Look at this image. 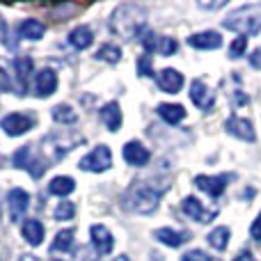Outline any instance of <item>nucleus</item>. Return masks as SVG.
Masks as SVG:
<instances>
[{
  "label": "nucleus",
  "mask_w": 261,
  "mask_h": 261,
  "mask_svg": "<svg viewBox=\"0 0 261 261\" xmlns=\"http://www.w3.org/2000/svg\"><path fill=\"white\" fill-rule=\"evenodd\" d=\"M165 188H158L156 181H135L124 193V206L135 213H153L158 208V199L163 197Z\"/></svg>",
  "instance_id": "nucleus-1"
},
{
  "label": "nucleus",
  "mask_w": 261,
  "mask_h": 261,
  "mask_svg": "<svg viewBox=\"0 0 261 261\" xmlns=\"http://www.w3.org/2000/svg\"><path fill=\"white\" fill-rule=\"evenodd\" d=\"M225 28L239 32L241 37L257 35L261 30V14H252L250 9H239V12L231 14L229 18H225Z\"/></svg>",
  "instance_id": "nucleus-2"
},
{
  "label": "nucleus",
  "mask_w": 261,
  "mask_h": 261,
  "mask_svg": "<svg viewBox=\"0 0 261 261\" xmlns=\"http://www.w3.org/2000/svg\"><path fill=\"white\" fill-rule=\"evenodd\" d=\"M142 16H144V9H138L133 16H126V5H122L113 16V30L124 37L133 35V32L138 35L142 30Z\"/></svg>",
  "instance_id": "nucleus-3"
},
{
  "label": "nucleus",
  "mask_w": 261,
  "mask_h": 261,
  "mask_svg": "<svg viewBox=\"0 0 261 261\" xmlns=\"http://www.w3.org/2000/svg\"><path fill=\"white\" fill-rule=\"evenodd\" d=\"M35 124H37V119H35V115H30V113H9L0 119V128L7 135H12V138L25 135Z\"/></svg>",
  "instance_id": "nucleus-4"
},
{
  "label": "nucleus",
  "mask_w": 261,
  "mask_h": 261,
  "mask_svg": "<svg viewBox=\"0 0 261 261\" xmlns=\"http://www.w3.org/2000/svg\"><path fill=\"white\" fill-rule=\"evenodd\" d=\"M110 165H113V153H110V147H106V144L94 147V151H90L81 161L83 172H106Z\"/></svg>",
  "instance_id": "nucleus-5"
},
{
  "label": "nucleus",
  "mask_w": 261,
  "mask_h": 261,
  "mask_svg": "<svg viewBox=\"0 0 261 261\" xmlns=\"http://www.w3.org/2000/svg\"><path fill=\"white\" fill-rule=\"evenodd\" d=\"M7 206H9V218H12V222L23 220L28 206H30V195L23 188H12L7 195Z\"/></svg>",
  "instance_id": "nucleus-6"
},
{
  "label": "nucleus",
  "mask_w": 261,
  "mask_h": 261,
  "mask_svg": "<svg viewBox=\"0 0 261 261\" xmlns=\"http://www.w3.org/2000/svg\"><path fill=\"white\" fill-rule=\"evenodd\" d=\"M227 181H231V174H220V176H206V174H199L195 176V186L199 190H204L206 195H211L213 199H218L227 188Z\"/></svg>",
  "instance_id": "nucleus-7"
},
{
  "label": "nucleus",
  "mask_w": 261,
  "mask_h": 261,
  "mask_svg": "<svg viewBox=\"0 0 261 261\" xmlns=\"http://www.w3.org/2000/svg\"><path fill=\"white\" fill-rule=\"evenodd\" d=\"M90 236H92V243H94L96 254H110V252H113L115 239H113V234H110L108 227H103V225H92Z\"/></svg>",
  "instance_id": "nucleus-8"
},
{
  "label": "nucleus",
  "mask_w": 261,
  "mask_h": 261,
  "mask_svg": "<svg viewBox=\"0 0 261 261\" xmlns=\"http://www.w3.org/2000/svg\"><path fill=\"white\" fill-rule=\"evenodd\" d=\"M188 46L199 50H213V48H220L222 46V35L216 30H204L197 32V35H190L188 37Z\"/></svg>",
  "instance_id": "nucleus-9"
},
{
  "label": "nucleus",
  "mask_w": 261,
  "mask_h": 261,
  "mask_svg": "<svg viewBox=\"0 0 261 261\" xmlns=\"http://www.w3.org/2000/svg\"><path fill=\"white\" fill-rule=\"evenodd\" d=\"M149 158H151V153H149V149L144 147V144L135 142V140H130V142L124 144V161H126L128 165L144 167L149 163Z\"/></svg>",
  "instance_id": "nucleus-10"
},
{
  "label": "nucleus",
  "mask_w": 261,
  "mask_h": 261,
  "mask_svg": "<svg viewBox=\"0 0 261 261\" xmlns=\"http://www.w3.org/2000/svg\"><path fill=\"white\" fill-rule=\"evenodd\" d=\"M190 101H193L199 110H208L216 103V96H213V92L208 90L204 81H195L193 85H190Z\"/></svg>",
  "instance_id": "nucleus-11"
},
{
  "label": "nucleus",
  "mask_w": 261,
  "mask_h": 261,
  "mask_svg": "<svg viewBox=\"0 0 261 261\" xmlns=\"http://www.w3.org/2000/svg\"><path fill=\"white\" fill-rule=\"evenodd\" d=\"M156 81H158V87L165 94H176L184 87V73L176 71V69H163L156 76Z\"/></svg>",
  "instance_id": "nucleus-12"
},
{
  "label": "nucleus",
  "mask_w": 261,
  "mask_h": 261,
  "mask_svg": "<svg viewBox=\"0 0 261 261\" xmlns=\"http://www.w3.org/2000/svg\"><path fill=\"white\" fill-rule=\"evenodd\" d=\"M227 133H231L234 138H241L245 140V142H254V126L250 119H243V117H229L227 119Z\"/></svg>",
  "instance_id": "nucleus-13"
},
{
  "label": "nucleus",
  "mask_w": 261,
  "mask_h": 261,
  "mask_svg": "<svg viewBox=\"0 0 261 261\" xmlns=\"http://www.w3.org/2000/svg\"><path fill=\"white\" fill-rule=\"evenodd\" d=\"M35 87H37V96H39V99H46V96L55 94V90H58V73H55L53 69H41V71L37 73Z\"/></svg>",
  "instance_id": "nucleus-14"
},
{
  "label": "nucleus",
  "mask_w": 261,
  "mask_h": 261,
  "mask_svg": "<svg viewBox=\"0 0 261 261\" xmlns=\"http://www.w3.org/2000/svg\"><path fill=\"white\" fill-rule=\"evenodd\" d=\"M181 208H184L186 216L197 222H211L213 218H216V211H206L197 197H186L184 202H181Z\"/></svg>",
  "instance_id": "nucleus-15"
},
{
  "label": "nucleus",
  "mask_w": 261,
  "mask_h": 261,
  "mask_svg": "<svg viewBox=\"0 0 261 261\" xmlns=\"http://www.w3.org/2000/svg\"><path fill=\"white\" fill-rule=\"evenodd\" d=\"M153 236H156L161 243H165L167 248H181L184 243H188V241H190L188 231H176V229H170V227L156 229V231H153Z\"/></svg>",
  "instance_id": "nucleus-16"
},
{
  "label": "nucleus",
  "mask_w": 261,
  "mask_h": 261,
  "mask_svg": "<svg viewBox=\"0 0 261 261\" xmlns=\"http://www.w3.org/2000/svg\"><path fill=\"white\" fill-rule=\"evenodd\" d=\"M92 41H94V32H92L90 25H78V28H73V30L69 32V44H71L76 50L90 48Z\"/></svg>",
  "instance_id": "nucleus-17"
},
{
  "label": "nucleus",
  "mask_w": 261,
  "mask_h": 261,
  "mask_svg": "<svg viewBox=\"0 0 261 261\" xmlns=\"http://www.w3.org/2000/svg\"><path fill=\"white\" fill-rule=\"evenodd\" d=\"M21 234L32 248H37V245H41V241H44V225H41L39 220H35V218H28L21 227Z\"/></svg>",
  "instance_id": "nucleus-18"
},
{
  "label": "nucleus",
  "mask_w": 261,
  "mask_h": 261,
  "mask_svg": "<svg viewBox=\"0 0 261 261\" xmlns=\"http://www.w3.org/2000/svg\"><path fill=\"white\" fill-rule=\"evenodd\" d=\"M101 119H103L108 130H113V133L119 130V126H122V110H119V103L110 101L108 106H103V108H101Z\"/></svg>",
  "instance_id": "nucleus-19"
},
{
  "label": "nucleus",
  "mask_w": 261,
  "mask_h": 261,
  "mask_svg": "<svg viewBox=\"0 0 261 261\" xmlns=\"http://www.w3.org/2000/svg\"><path fill=\"white\" fill-rule=\"evenodd\" d=\"M44 32H46V25L41 21H37V18H25V21L18 25V37H21V39L37 41L44 37Z\"/></svg>",
  "instance_id": "nucleus-20"
},
{
  "label": "nucleus",
  "mask_w": 261,
  "mask_h": 261,
  "mask_svg": "<svg viewBox=\"0 0 261 261\" xmlns=\"http://www.w3.org/2000/svg\"><path fill=\"white\" fill-rule=\"evenodd\" d=\"M14 69H16V78H18V94H25L28 78H30L35 64H32L30 58H16V60H14Z\"/></svg>",
  "instance_id": "nucleus-21"
},
{
  "label": "nucleus",
  "mask_w": 261,
  "mask_h": 261,
  "mask_svg": "<svg viewBox=\"0 0 261 261\" xmlns=\"http://www.w3.org/2000/svg\"><path fill=\"white\" fill-rule=\"evenodd\" d=\"M158 115H161L167 124L176 126L179 122H184L186 119V108L184 106H179V103H161L158 106Z\"/></svg>",
  "instance_id": "nucleus-22"
},
{
  "label": "nucleus",
  "mask_w": 261,
  "mask_h": 261,
  "mask_svg": "<svg viewBox=\"0 0 261 261\" xmlns=\"http://www.w3.org/2000/svg\"><path fill=\"white\" fill-rule=\"evenodd\" d=\"M73 188H76V181H73L71 176H55V179H50V184H48V193L58 195V197L71 195Z\"/></svg>",
  "instance_id": "nucleus-23"
},
{
  "label": "nucleus",
  "mask_w": 261,
  "mask_h": 261,
  "mask_svg": "<svg viewBox=\"0 0 261 261\" xmlns=\"http://www.w3.org/2000/svg\"><path fill=\"white\" fill-rule=\"evenodd\" d=\"M229 227H216V229L208 234V245H211L213 250H218V252H222V250H227V245H229Z\"/></svg>",
  "instance_id": "nucleus-24"
},
{
  "label": "nucleus",
  "mask_w": 261,
  "mask_h": 261,
  "mask_svg": "<svg viewBox=\"0 0 261 261\" xmlns=\"http://www.w3.org/2000/svg\"><path fill=\"white\" fill-rule=\"evenodd\" d=\"M73 236H76V231H73V229H62V231H58V236H55V241H53V245H50V250H53V252H67V250L73 245Z\"/></svg>",
  "instance_id": "nucleus-25"
},
{
  "label": "nucleus",
  "mask_w": 261,
  "mask_h": 261,
  "mask_svg": "<svg viewBox=\"0 0 261 261\" xmlns=\"http://www.w3.org/2000/svg\"><path fill=\"white\" fill-rule=\"evenodd\" d=\"M50 115H53V119L58 124H76V113H73V108L71 106H67V103H60V106H55L53 110H50Z\"/></svg>",
  "instance_id": "nucleus-26"
},
{
  "label": "nucleus",
  "mask_w": 261,
  "mask_h": 261,
  "mask_svg": "<svg viewBox=\"0 0 261 261\" xmlns=\"http://www.w3.org/2000/svg\"><path fill=\"white\" fill-rule=\"evenodd\" d=\"M96 58L106 60V62H110V64H117L119 60H122V50L113 44H103L99 50H96Z\"/></svg>",
  "instance_id": "nucleus-27"
},
{
  "label": "nucleus",
  "mask_w": 261,
  "mask_h": 261,
  "mask_svg": "<svg viewBox=\"0 0 261 261\" xmlns=\"http://www.w3.org/2000/svg\"><path fill=\"white\" fill-rule=\"evenodd\" d=\"M176 50H179V41L174 39V37H161L158 39V55H165V58H170V55H174Z\"/></svg>",
  "instance_id": "nucleus-28"
},
{
  "label": "nucleus",
  "mask_w": 261,
  "mask_h": 261,
  "mask_svg": "<svg viewBox=\"0 0 261 261\" xmlns=\"http://www.w3.org/2000/svg\"><path fill=\"white\" fill-rule=\"evenodd\" d=\"M53 216H55V220H60V222L71 220V218L76 216V206H73V202H60Z\"/></svg>",
  "instance_id": "nucleus-29"
},
{
  "label": "nucleus",
  "mask_w": 261,
  "mask_h": 261,
  "mask_svg": "<svg viewBox=\"0 0 261 261\" xmlns=\"http://www.w3.org/2000/svg\"><path fill=\"white\" fill-rule=\"evenodd\" d=\"M138 73L140 76H144V78H151L153 76V69H151V55H140V60H138Z\"/></svg>",
  "instance_id": "nucleus-30"
},
{
  "label": "nucleus",
  "mask_w": 261,
  "mask_h": 261,
  "mask_svg": "<svg viewBox=\"0 0 261 261\" xmlns=\"http://www.w3.org/2000/svg\"><path fill=\"white\" fill-rule=\"evenodd\" d=\"M245 48H248V37H239V39H234L231 46H229V58H241V55L245 53Z\"/></svg>",
  "instance_id": "nucleus-31"
},
{
  "label": "nucleus",
  "mask_w": 261,
  "mask_h": 261,
  "mask_svg": "<svg viewBox=\"0 0 261 261\" xmlns=\"http://www.w3.org/2000/svg\"><path fill=\"white\" fill-rule=\"evenodd\" d=\"M181 261H216L213 257H208L206 252H202V250H190V252H186Z\"/></svg>",
  "instance_id": "nucleus-32"
},
{
  "label": "nucleus",
  "mask_w": 261,
  "mask_h": 261,
  "mask_svg": "<svg viewBox=\"0 0 261 261\" xmlns=\"http://www.w3.org/2000/svg\"><path fill=\"white\" fill-rule=\"evenodd\" d=\"M250 236H252L257 243H261V213L254 218V222L250 225Z\"/></svg>",
  "instance_id": "nucleus-33"
},
{
  "label": "nucleus",
  "mask_w": 261,
  "mask_h": 261,
  "mask_svg": "<svg viewBox=\"0 0 261 261\" xmlns=\"http://www.w3.org/2000/svg\"><path fill=\"white\" fill-rule=\"evenodd\" d=\"M12 90V78L5 69H0V92H9Z\"/></svg>",
  "instance_id": "nucleus-34"
},
{
  "label": "nucleus",
  "mask_w": 261,
  "mask_h": 261,
  "mask_svg": "<svg viewBox=\"0 0 261 261\" xmlns=\"http://www.w3.org/2000/svg\"><path fill=\"white\" fill-rule=\"evenodd\" d=\"M250 64H252V67H257V69H261V50H254V53L250 55Z\"/></svg>",
  "instance_id": "nucleus-35"
},
{
  "label": "nucleus",
  "mask_w": 261,
  "mask_h": 261,
  "mask_svg": "<svg viewBox=\"0 0 261 261\" xmlns=\"http://www.w3.org/2000/svg\"><path fill=\"white\" fill-rule=\"evenodd\" d=\"M5 37H7V23H5V18L0 16V41H7Z\"/></svg>",
  "instance_id": "nucleus-36"
},
{
  "label": "nucleus",
  "mask_w": 261,
  "mask_h": 261,
  "mask_svg": "<svg viewBox=\"0 0 261 261\" xmlns=\"http://www.w3.org/2000/svg\"><path fill=\"white\" fill-rule=\"evenodd\" d=\"M234 261H254V257H252V254H250V252H241V254H239V257H236Z\"/></svg>",
  "instance_id": "nucleus-37"
},
{
  "label": "nucleus",
  "mask_w": 261,
  "mask_h": 261,
  "mask_svg": "<svg viewBox=\"0 0 261 261\" xmlns=\"http://www.w3.org/2000/svg\"><path fill=\"white\" fill-rule=\"evenodd\" d=\"M18 261H39V259H37L35 254H21V259Z\"/></svg>",
  "instance_id": "nucleus-38"
},
{
  "label": "nucleus",
  "mask_w": 261,
  "mask_h": 261,
  "mask_svg": "<svg viewBox=\"0 0 261 261\" xmlns=\"http://www.w3.org/2000/svg\"><path fill=\"white\" fill-rule=\"evenodd\" d=\"M113 261H130V259H128V257H126V254H122V257H115V259H113Z\"/></svg>",
  "instance_id": "nucleus-39"
},
{
  "label": "nucleus",
  "mask_w": 261,
  "mask_h": 261,
  "mask_svg": "<svg viewBox=\"0 0 261 261\" xmlns=\"http://www.w3.org/2000/svg\"><path fill=\"white\" fill-rule=\"evenodd\" d=\"M50 261H60V259H50Z\"/></svg>",
  "instance_id": "nucleus-40"
}]
</instances>
